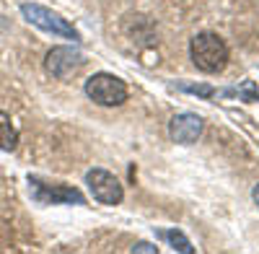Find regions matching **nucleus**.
<instances>
[{
  "label": "nucleus",
  "instance_id": "f8f14e48",
  "mask_svg": "<svg viewBox=\"0 0 259 254\" xmlns=\"http://www.w3.org/2000/svg\"><path fill=\"white\" fill-rule=\"evenodd\" d=\"M251 197H254V202H256V205H259V184H256V187H254V192H251Z\"/></svg>",
  "mask_w": 259,
  "mask_h": 254
},
{
  "label": "nucleus",
  "instance_id": "f03ea898",
  "mask_svg": "<svg viewBox=\"0 0 259 254\" xmlns=\"http://www.w3.org/2000/svg\"><path fill=\"white\" fill-rule=\"evenodd\" d=\"M85 94L91 101L101 104V107H119L127 101V86L112 73H96L85 80Z\"/></svg>",
  "mask_w": 259,
  "mask_h": 254
},
{
  "label": "nucleus",
  "instance_id": "7ed1b4c3",
  "mask_svg": "<svg viewBox=\"0 0 259 254\" xmlns=\"http://www.w3.org/2000/svg\"><path fill=\"white\" fill-rule=\"evenodd\" d=\"M21 16L41 31H50V34H57L65 39H78V31L73 29V24H68L60 13L39 6V3H21Z\"/></svg>",
  "mask_w": 259,
  "mask_h": 254
},
{
  "label": "nucleus",
  "instance_id": "9b49d317",
  "mask_svg": "<svg viewBox=\"0 0 259 254\" xmlns=\"http://www.w3.org/2000/svg\"><path fill=\"white\" fill-rule=\"evenodd\" d=\"M133 251H150V254H156V246H150V244L140 241V244H135V246H133Z\"/></svg>",
  "mask_w": 259,
  "mask_h": 254
},
{
  "label": "nucleus",
  "instance_id": "9d476101",
  "mask_svg": "<svg viewBox=\"0 0 259 254\" xmlns=\"http://www.w3.org/2000/svg\"><path fill=\"white\" fill-rule=\"evenodd\" d=\"M179 89H182V91H187V94L205 96V99H210V96L215 94V89H212V86H194V83H179Z\"/></svg>",
  "mask_w": 259,
  "mask_h": 254
},
{
  "label": "nucleus",
  "instance_id": "20e7f679",
  "mask_svg": "<svg viewBox=\"0 0 259 254\" xmlns=\"http://www.w3.org/2000/svg\"><path fill=\"white\" fill-rule=\"evenodd\" d=\"M29 192L39 205H85V197L80 195V189L70 184H50L41 182L36 177H29Z\"/></svg>",
  "mask_w": 259,
  "mask_h": 254
},
{
  "label": "nucleus",
  "instance_id": "6e6552de",
  "mask_svg": "<svg viewBox=\"0 0 259 254\" xmlns=\"http://www.w3.org/2000/svg\"><path fill=\"white\" fill-rule=\"evenodd\" d=\"M18 145V130L13 127L11 117L0 112V151H16Z\"/></svg>",
  "mask_w": 259,
  "mask_h": 254
},
{
  "label": "nucleus",
  "instance_id": "39448f33",
  "mask_svg": "<svg viewBox=\"0 0 259 254\" xmlns=\"http://www.w3.org/2000/svg\"><path fill=\"white\" fill-rule=\"evenodd\" d=\"M85 65V57L75 47H52L45 57V68L57 80H70Z\"/></svg>",
  "mask_w": 259,
  "mask_h": 254
},
{
  "label": "nucleus",
  "instance_id": "0eeeda50",
  "mask_svg": "<svg viewBox=\"0 0 259 254\" xmlns=\"http://www.w3.org/2000/svg\"><path fill=\"white\" fill-rule=\"evenodd\" d=\"M202 117L200 114H192V112H184V114H177L174 119H171V127L168 133L171 138H174V143H182V145H192L194 140H197L202 135Z\"/></svg>",
  "mask_w": 259,
  "mask_h": 254
},
{
  "label": "nucleus",
  "instance_id": "f257e3e1",
  "mask_svg": "<svg viewBox=\"0 0 259 254\" xmlns=\"http://www.w3.org/2000/svg\"><path fill=\"white\" fill-rule=\"evenodd\" d=\"M189 55L202 73H221L228 65V45L210 31H202L189 41Z\"/></svg>",
  "mask_w": 259,
  "mask_h": 254
},
{
  "label": "nucleus",
  "instance_id": "1a4fd4ad",
  "mask_svg": "<svg viewBox=\"0 0 259 254\" xmlns=\"http://www.w3.org/2000/svg\"><path fill=\"white\" fill-rule=\"evenodd\" d=\"M158 236H163V239L171 244V249H174V251H182V254H192V251H194V246L189 244V239L182 234V231H177V228H171V231H161Z\"/></svg>",
  "mask_w": 259,
  "mask_h": 254
},
{
  "label": "nucleus",
  "instance_id": "423d86ee",
  "mask_svg": "<svg viewBox=\"0 0 259 254\" xmlns=\"http://www.w3.org/2000/svg\"><path fill=\"white\" fill-rule=\"evenodd\" d=\"M85 184H89L94 200H99L104 205H119L122 197H124L122 184L114 179V174L104 172V168H91V172L85 174Z\"/></svg>",
  "mask_w": 259,
  "mask_h": 254
}]
</instances>
